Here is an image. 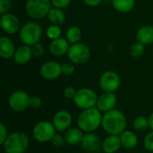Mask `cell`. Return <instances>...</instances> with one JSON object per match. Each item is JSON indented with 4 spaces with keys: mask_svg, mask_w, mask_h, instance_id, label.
<instances>
[{
    "mask_svg": "<svg viewBox=\"0 0 153 153\" xmlns=\"http://www.w3.org/2000/svg\"><path fill=\"white\" fill-rule=\"evenodd\" d=\"M127 119L126 115L119 109H113L103 114L101 127L108 134L120 135L126 130Z\"/></svg>",
    "mask_w": 153,
    "mask_h": 153,
    "instance_id": "6da1fadb",
    "label": "cell"
},
{
    "mask_svg": "<svg viewBox=\"0 0 153 153\" xmlns=\"http://www.w3.org/2000/svg\"><path fill=\"white\" fill-rule=\"evenodd\" d=\"M103 114L95 107L82 110L77 117V126L83 133H94L102 123Z\"/></svg>",
    "mask_w": 153,
    "mask_h": 153,
    "instance_id": "7a4b0ae2",
    "label": "cell"
},
{
    "mask_svg": "<svg viewBox=\"0 0 153 153\" xmlns=\"http://www.w3.org/2000/svg\"><path fill=\"white\" fill-rule=\"evenodd\" d=\"M1 145L4 153H25L29 148L30 140L25 133L16 131L9 134Z\"/></svg>",
    "mask_w": 153,
    "mask_h": 153,
    "instance_id": "3957f363",
    "label": "cell"
},
{
    "mask_svg": "<svg viewBox=\"0 0 153 153\" xmlns=\"http://www.w3.org/2000/svg\"><path fill=\"white\" fill-rule=\"evenodd\" d=\"M42 36V28L36 22H27L19 31V38L24 45L32 46L39 42Z\"/></svg>",
    "mask_w": 153,
    "mask_h": 153,
    "instance_id": "277c9868",
    "label": "cell"
},
{
    "mask_svg": "<svg viewBox=\"0 0 153 153\" xmlns=\"http://www.w3.org/2000/svg\"><path fill=\"white\" fill-rule=\"evenodd\" d=\"M56 130L52 122L43 120L38 122L32 128V137L39 143H50Z\"/></svg>",
    "mask_w": 153,
    "mask_h": 153,
    "instance_id": "5b68a950",
    "label": "cell"
},
{
    "mask_svg": "<svg viewBox=\"0 0 153 153\" xmlns=\"http://www.w3.org/2000/svg\"><path fill=\"white\" fill-rule=\"evenodd\" d=\"M50 0H27L25 4V11L28 16L32 19H42L48 16L52 8Z\"/></svg>",
    "mask_w": 153,
    "mask_h": 153,
    "instance_id": "8992f818",
    "label": "cell"
},
{
    "mask_svg": "<svg viewBox=\"0 0 153 153\" xmlns=\"http://www.w3.org/2000/svg\"><path fill=\"white\" fill-rule=\"evenodd\" d=\"M99 96L93 90L90 88H82L77 91L73 101L78 108L84 110L95 108Z\"/></svg>",
    "mask_w": 153,
    "mask_h": 153,
    "instance_id": "52a82bcc",
    "label": "cell"
},
{
    "mask_svg": "<svg viewBox=\"0 0 153 153\" xmlns=\"http://www.w3.org/2000/svg\"><path fill=\"white\" fill-rule=\"evenodd\" d=\"M67 56L74 65H83L89 61L91 57V50L85 44L78 42L70 46Z\"/></svg>",
    "mask_w": 153,
    "mask_h": 153,
    "instance_id": "ba28073f",
    "label": "cell"
},
{
    "mask_svg": "<svg viewBox=\"0 0 153 153\" xmlns=\"http://www.w3.org/2000/svg\"><path fill=\"white\" fill-rule=\"evenodd\" d=\"M30 96L24 91L18 90L11 93L8 98L9 108L15 112H23L30 108Z\"/></svg>",
    "mask_w": 153,
    "mask_h": 153,
    "instance_id": "9c48e42d",
    "label": "cell"
},
{
    "mask_svg": "<svg viewBox=\"0 0 153 153\" xmlns=\"http://www.w3.org/2000/svg\"><path fill=\"white\" fill-rule=\"evenodd\" d=\"M99 84L104 92H115L121 85V78L117 73L108 70L100 75Z\"/></svg>",
    "mask_w": 153,
    "mask_h": 153,
    "instance_id": "30bf717a",
    "label": "cell"
},
{
    "mask_svg": "<svg viewBox=\"0 0 153 153\" xmlns=\"http://www.w3.org/2000/svg\"><path fill=\"white\" fill-rule=\"evenodd\" d=\"M52 123L58 133H65L70 127H72L73 123V116L67 110L62 109L57 111L52 119Z\"/></svg>",
    "mask_w": 153,
    "mask_h": 153,
    "instance_id": "8fae6325",
    "label": "cell"
},
{
    "mask_svg": "<svg viewBox=\"0 0 153 153\" xmlns=\"http://www.w3.org/2000/svg\"><path fill=\"white\" fill-rule=\"evenodd\" d=\"M39 74L42 78L48 81L56 80L63 74L61 65L56 61L45 62L39 68Z\"/></svg>",
    "mask_w": 153,
    "mask_h": 153,
    "instance_id": "7c38bea8",
    "label": "cell"
},
{
    "mask_svg": "<svg viewBox=\"0 0 153 153\" xmlns=\"http://www.w3.org/2000/svg\"><path fill=\"white\" fill-rule=\"evenodd\" d=\"M102 141L95 133H84L82 141L81 143L82 149L88 153H94L101 149Z\"/></svg>",
    "mask_w": 153,
    "mask_h": 153,
    "instance_id": "4fadbf2b",
    "label": "cell"
},
{
    "mask_svg": "<svg viewBox=\"0 0 153 153\" xmlns=\"http://www.w3.org/2000/svg\"><path fill=\"white\" fill-rule=\"evenodd\" d=\"M117 103V99L114 92H104L99 97L96 108L102 114H104L110 110L115 109Z\"/></svg>",
    "mask_w": 153,
    "mask_h": 153,
    "instance_id": "5bb4252c",
    "label": "cell"
},
{
    "mask_svg": "<svg viewBox=\"0 0 153 153\" xmlns=\"http://www.w3.org/2000/svg\"><path fill=\"white\" fill-rule=\"evenodd\" d=\"M1 27L7 34H14L21 30V24L18 17L13 13H4L1 16Z\"/></svg>",
    "mask_w": 153,
    "mask_h": 153,
    "instance_id": "9a60e30c",
    "label": "cell"
},
{
    "mask_svg": "<svg viewBox=\"0 0 153 153\" xmlns=\"http://www.w3.org/2000/svg\"><path fill=\"white\" fill-rule=\"evenodd\" d=\"M122 147L119 135L108 134L101 143V150L104 153H117Z\"/></svg>",
    "mask_w": 153,
    "mask_h": 153,
    "instance_id": "2e32d148",
    "label": "cell"
},
{
    "mask_svg": "<svg viewBox=\"0 0 153 153\" xmlns=\"http://www.w3.org/2000/svg\"><path fill=\"white\" fill-rule=\"evenodd\" d=\"M69 41L65 38H58L54 39L49 44L50 52L56 56H62L68 53L69 50Z\"/></svg>",
    "mask_w": 153,
    "mask_h": 153,
    "instance_id": "e0dca14e",
    "label": "cell"
},
{
    "mask_svg": "<svg viewBox=\"0 0 153 153\" xmlns=\"http://www.w3.org/2000/svg\"><path fill=\"white\" fill-rule=\"evenodd\" d=\"M84 133L77 126V127H70L64 133V137L65 140V143L70 146H76L81 144Z\"/></svg>",
    "mask_w": 153,
    "mask_h": 153,
    "instance_id": "ac0fdd59",
    "label": "cell"
},
{
    "mask_svg": "<svg viewBox=\"0 0 153 153\" xmlns=\"http://www.w3.org/2000/svg\"><path fill=\"white\" fill-rule=\"evenodd\" d=\"M32 56H32L30 46L22 45V46H20L18 48H16L14 56H13V60L17 65H22L29 63Z\"/></svg>",
    "mask_w": 153,
    "mask_h": 153,
    "instance_id": "d6986e66",
    "label": "cell"
},
{
    "mask_svg": "<svg viewBox=\"0 0 153 153\" xmlns=\"http://www.w3.org/2000/svg\"><path fill=\"white\" fill-rule=\"evenodd\" d=\"M15 47L13 42L7 37H1L0 39V56L3 59L13 58L15 53Z\"/></svg>",
    "mask_w": 153,
    "mask_h": 153,
    "instance_id": "ffe728a7",
    "label": "cell"
},
{
    "mask_svg": "<svg viewBox=\"0 0 153 153\" xmlns=\"http://www.w3.org/2000/svg\"><path fill=\"white\" fill-rule=\"evenodd\" d=\"M119 136H120L122 147L125 148L126 150H133L137 147L139 140L137 134L131 130H126Z\"/></svg>",
    "mask_w": 153,
    "mask_h": 153,
    "instance_id": "44dd1931",
    "label": "cell"
},
{
    "mask_svg": "<svg viewBox=\"0 0 153 153\" xmlns=\"http://www.w3.org/2000/svg\"><path fill=\"white\" fill-rule=\"evenodd\" d=\"M137 41L144 46L153 43V26L144 25L138 29L136 32Z\"/></svg>",
    "mask_w": 153,
    "mask_h": 153,
    "instance_id": "7402d4cb",
    "label": "cell"
},
{
    "mask_svg": "<svg viewBox=\"0 0 153 153\" xmlns=\"http://www.w3.org/2000/svg\"><path fill=\"white\" fill-rule=\"evenodd\" d=\"M48 18L52 24L60 25L63 24L65 21V14L63 9L52 7L48 14Z\"/></svg>",
    "mask_w": 153,
    "mask_h": 153,
    "instance_id": "603a6c76",
    "label": "cell"
},
{
    "mask_svg": "<svg viewBox=\"0 0 153 153\" xmlns=\"http://www.w3.org/2000/svg\"><path fill=\"white\" fill-rule=\"evenodd\" d=\"M113 7L120 13H128L135 5V0H112Z\"/></svg>",
    "mask_w": 153,
    "mask_h": 153,
    "instance_id": "cb8c5ba5",
    "label": "cell"
},
{
    "mask_svg": "<svg viewBox=\"0 0 153 153\" xmlns=\"http://www.w3.org/2000/svg\"><path fill=\"white\" fill-rule=\"evenodd\" d=\"M66 39L71 44L78 43L82 39V30L77 26H71L67 29L65 32Z\"/></svg>",
    "mask_w": 153,
    "mask_h": 153,
    "instance_id": "d4e9b609",
    "label": "cell"
},
{
    "mask_svg": "<svg viewBox=\"0 0 153 153\" xmlns=\"http://www.w3.org/2000/svg\"><path fill=\"white\" fill-rule=\"evenodd\" d=\"M133 128L137 132H144L150 129L149 119L144 116H138L133 121Z\"/></svg>",
    "mask_w": 153,
    "mask_h": 153,
    "instance_id": "484cf974",
    "label": "cell"
},
{
    "mask_svg": "<svg viewBox=\"0 0 153 153\" xmlns=\"http://www.w3.org/2000/svg\"><path fill=\"white\" fill-rule=\"evenodd\" d=\"M61 34H62L61 28L59 27V25H56V24H52L48 26L46 30V36L51 40L60 38Z\"/></svg>",
    "mask_w": 153,
    "mask_h": 153,
    "instance_id": "4316f807",
    "label": "cell"
},
{
    "mask_svg": "<svg viewBox=\"0 0 153 153\" xmlns=\"http://www.w3.org/2000/svg\"><path fill=\"white\" fill-rule=\"evenodd\" d=\"M144 50H145V48H144V45L140 43V42H135L134 43L131 48H130V52H131V55L134 56V57H140L143 55L144 53Z\"/></svg>",
    "mask_w": 153,
    "mask_h": 153,
    "instance_id": "83f0119b",
    "label": "cell"
},
{
    "mask_svg": "<svg viewBox=\"0 0 153 153\" xmlns=\"http://www.w3.org/2000/svg\"><path fill=\"white\" fill-rule=\"evenodd\" d=\"M30 48H31V51H32V56L34 57L39 58L45 53V48H44L43 45L41 43H39V42L30 46Z\"/></svg>",
    "mask_w": 153,
    "mask_h": 153,
    "instance_id": "f1b7e54d",
    "label": "cell"
},
{
    "mask_svg": "<svg viewBox=\"0 0 153 153\" xmlns=\"http://www.w3.org/2000/svg\"><path fill=\"white\" fill-rule=\"evenodd\" d=\"M51 144L56 147V148H61L65 145V137H64V134H56L54 135V137L52 138L51 140Z\"/></svg>",
    "mask_w": 153,
    "mask_h": 153,
    "instance_id": "f546056e",
    "label": "cell"
},
{
    "mask_svg": "<svg viewBox=\"0 0 153 153\" xmlns=\"http://www.w3.org/2000/svg\"><path fill=\"white\" fill-rule=\"evenodd\" d=\"M143 145L148 152H153V131L149 132L145 135L143 140Z\"/></svg>",
    "mask_w": 153,
    "mask_h": 153,
    "instance_id": "4dcf8cb0",
    "label": "cell"
},
{
    "mask_svg": "<svg viewBox=\"0 0 153 153\" xmlns=\"http://www.w3.org/2000/svg\"><path fill=\"white\" fill-rule=\"evenodd\" d=\"M61 67H62V74H65V75H67V76L72 75L75 71L74 65L72 62L64 63V64L61 65Z\"/></svg>",
    "mask_w": 153,
    "mask_h": 153,
    "instance_id": "1f68e13d",
    "label": "cell"
},
{
    "mask_svg": "<svg viewBox=\"0 0 153 153\" xmlns=\"http://www.w3.org/2000/svg\"><path fill=\"white\" fill-rule=\"evenodd\" d=\"M71 1L72 0H51V4L53 7L64 9V8H66L70 4Z\"/></svg>",
    "mask_w": 153,
    "mask_h": 153,
    "instance_id": "d6a6232c",
    "label": "cell"
},
{
    "mask_svg": "<svg viewBox=\"0 0 153 153\" xmlns=\"http://www.w3.org/2000/svg\"><path fill=\"white\" fill-rule=\"evenodd\" d=\"M12 6V0H0V13H6Z\"/></svg>",
    "mask_w": 153,
    "mask_h": 153,
    "instance_id": "836d02e7",
    "label": "cell"
},
{
    "mask_svg": "<svg viewBox=\"0 0 153 153\" xmlns=\"http://www.w3.org/2000/svg\"><path fill=\"white\" fill-rule=\"evenodd\" d=\"M76 92H77V91H76L74 87H72V86H67V87H65V88L64 89L63 94H64V96H65L66 99H68V100H74V98Z\"/></svg>",
    "mask_w": 153,
    "mask_h": 153,
    "instance_id": "e575fe53",
    "label": "cell"
},
{
    "mask_svg": "<svg viewBox=\"0 0 153 153\" xmlns=\"http://www.w3.org/2000/svg\"><path fill=\"white\" fill-rule=\"evenodd\" d=\"M42 106V99L39 96H32L30 100V108H39Z\"/></svg>",
    "mask_w": 153,
    "mask_h": 153,
    "instance_id": "d590c367",
    "label": "cell"
},
{
    "mask_svg": "<svg viewBox=\"0 0 153 153\" xmlns=\"http://www.w3.org/2000/svg\"><path fill=\"white\" fill-rule=\"evenodd\" d=\"M8 135L9 134L6 126L4 123H0V144H2L5 141Z\"/></svg>",
    "mask_w": 153,
    "mask_h": 153,
    "instance_id": "8d00e7d4",
    "label": "cell"
},
{
    "mask_svg": "<svg viewBox=\"0 0 153 153\" xmlns=\"http://www.w3.org/2000/svg\"><path fill=\"white\" fill-rule=\"evenodd\" d=\"M82 1L88 6H90V7H95V6H98L101 3L102 0H82Z\"/></svg>",
    "mask_w": 153,
    "mask_h": 153,
    "instance_id": "74e56055",
    "label": "cell"
},
{
    "mask_svg": "<svg viewBox=\"0 0 153 153\" xmlns=\"http://www.w3.org/2000/svg\"><path fill=\"white\" fill-rule=\"evenodd\" d=\"M149 119V126H150V129L151 131H153V112L151 113V115L148 117Z\"/></svg>",
    "mask_w": 153,
    "mask_h": 153,
    "instance_id": "f35d334b",
    "label": "cell"
}]
</instances>
